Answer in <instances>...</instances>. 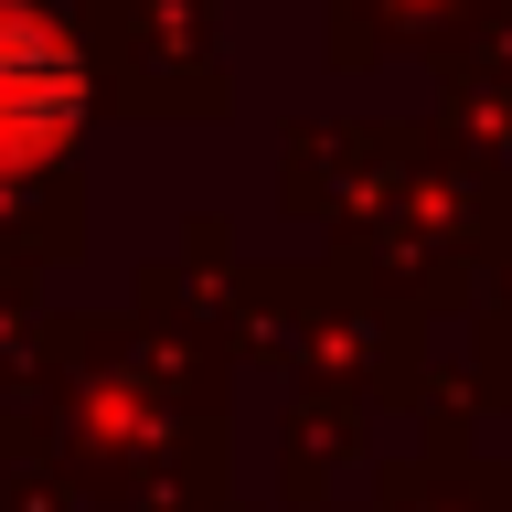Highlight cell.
Wrapping results in <instances>:
<instances>
[{
	"label": "cell",
	"instance_id": "1",
	"mask_svg": "<svg viewBox=\"0 0 512 512\" xmlns=\"http://www.w3.org/2000/svg\"><path fill=\"white\" fill-rule=\"evenodd\" d=\"M64 118V75L54 54H22V32H0V160H32Z\"/></svg>",
	"mask_w": 512,
	"mask_h": 512
}]
</instances>
